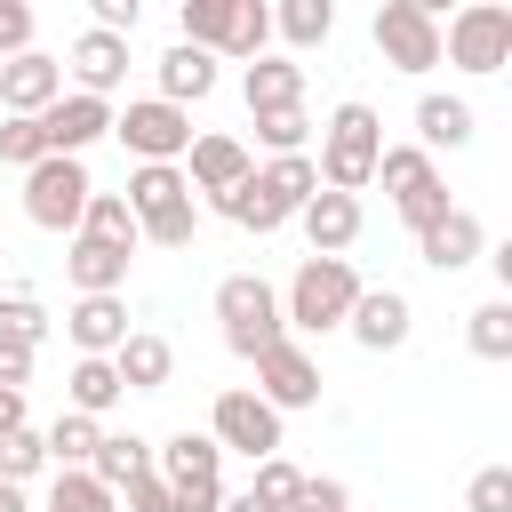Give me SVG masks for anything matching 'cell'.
<instances>
[{
  "instance_id": "e575fe53",
  "label": "cell",
  "mask_w": 512,
  "mask_h": 512,
  "mask_svg": "<svg viewBox=\"0 0 512 512\" xmlns=\"http://www.w3.org/2000/svg\"><path fill=\"white\" fill-rule=\"evenodd\" d=\"M112 400H120L112 360H80V368H72V416H104Z\"/></svg>"
},
{
  "instance_id": "ee69618b",
  "label": "cell",
  "mask_w": 512,
  "mask_h": 512,
  "mask_svg": "<svg viewBox=\"0 0 512 512\" xmlns=\"http://www.w3.org/2000/svg\"><path fill=\"white\" fill-rule=\"evenodd\" d=\"M392 208H400V224H408V232H432L456 200H448V184H424V192H408V200H392Z\"/></svg>"
},
{
  "instance_id": "44dd1931",
  "label": "cell",
  "mask_w": 512,
  "mask_h": 512,
  "mask_svg": "<svg viewBox=\"0 0 512 512\" xmlns=\"http://www.w3.org/2000/svg\"><path fill=\"white\" fill-rule=\"evenodd\" d=\"M248 112H256V120H264V112H304V64L256 56V64H248Z\"/></svg>"
},
{
  "instance_id": "ba28073f",
  "label": "cell",
  "mask_w": 512,
  "mask_h": 512,
  "mask_svg": "<svg viewBox=\"0 0 512 512\" xmlns=\"http://www.w3.org/2000/svg\"><path fill=\"white\" fill-rule=\"evenodd\" d=\"M376 48L392 72H432L440 64V16L424 0H384L376 8Z\"/></svg>"
},
{
  "instance_id": "6da1fadb",
  "label": "cell",
  "mask_w": 512,
  "mask_h": 512,
  "mask_svg": "<svg viewBox=\"0 0 512 512\" xmlns=\"http://www.w3.org/2000/svg\"><path fill=\"white\" fill-rule=\"evenodd\" d=\"M376 152H384V120H376L360 96H344V104L328 112V128H320V160H312V176H320L328 192H360V184L376 176Z\"/></svg>"
},
{
  "instance_id": "7dc6e473",
  "label": "cell",
  "mask_w": 512,
  "mask_h": 512,
  "mask_svg": "<svg viewBox=\"0 0 512 512\" xmlns=\"http://www.w3.org/2000/svg\"><path fill=\"white\" fill-rule=\"evenodd\" d=\"M120 496H128V512H184V504L160 488V472H144V480H136V488H120Z\"/></svg>"
},
{
  "instance_id": "f35d334b",
  "label": "cell",
  "mask_w": 512,
  "mask_h": 512,
  "mask_svg": "<svg viewBox=\"0 0 512 512\" xmlns=\"http://www.w3.org/2000/svg\"><path fill=\"white\" fill-rule=\"evenodd\" d=\"M0 336H8V344H40V336H48V312H40V296L8 288V296H0Z\"/></svg>"
},
{
  "instance_id": "30bf717a",
  "label": "cell",
  "mask_w": 512,
  "mask_h": 512,
  "mask_svg": "<svg viewBox=\"0 0 512 512\" xmlns=\"http://www.w3.org/2000/svg\"><path fill=\"white\" fill-rule=\"evenodd\" d=\"M256 400H264V408H312V400H320V360H312L296 336H280V344L256 360Z\"/></svg>"
},
{
  "instance_id": "7c38bea8",
  "label": "cell",
  "mask_w": 512,
  "mask_h": 512,
  "mask_svg": "<svg viewBox=\"0 0 512 512\" xmlns=\"http://www.w3.org/2000/svg\"><path fill=\"white\" fill-rule=\"evenodd\" d=\"M104 128H112V104H104V96H80V88L40 112V136H48V152H64V160H80Z\"/></svg>"
},
{
  "instance_id": "5b68a950",
  "label": "cell",
  "mask_w": 512,
  "mask_h": 512,
  "mask_svg": "<svg viewBox=\"0 0 512 512\" xmlns=\"http://www.w3.org/2000/svg\"><path fill=\"white\" fill-rule=\"evenodd\" d=\"M112 136L136 152V168H176V152H192V120L160 96H128V112H112Z\"/></svg>"
},
{
  "instance_id": "f6af8a7d",
  "label": "cell",
  "mask_w": 512,
  "mask_h": 512,
  "mask_svg": "<svg viewBox=\"0 0 512 512\" xmlns=\"http://www.w3.org/2000/svg\"><path fill=\"white\" fill-rule=\"evenodd\" d=\"M288 512H352V496H344V480L304 472V488H296V504H288Z\"/></svg>"
},
{
  "instance_id": "b9f144b4",
  "label": "cell",
  "mask_w": 512,
  "mask_h": 512,
  "mask_svg": "<svg viewBox=\"0 0 512 512\" xmlns=\"http://www.w3.org/2000/svg\"><path fill=\"white\" fill-rule=\"evenodd\" d=\"M464 512H512V464H480L464 480Z\"/></svg>"
},
{
  "instance_id": "83f0119b",
  "label": "cell",
  "mask_w": 512,
  "mask_h": 512,
  "mask_svg": "<svg viewBox=\"0 0 512 512\" xmlns=\"http://www.w3.org/2000/svg\"><path fill=\"white\" fill-rule=\"evenodd\" d=\"M256 176H264V192H272V200H280L288 216H296V208H304V200L320 192V176H312V152H280V160H264Z\"/></svg>"
},
{
  "instance_id": "e0dca14e",
  "label": "cell",
  "mask_w": 512,
  "mask_h": 512,
  "mask_svg": "<svg viewBox=\"0 0 512 512\" xmlns=\"http://www.w3.org/2000/svg\"><path fill=\"white\" fill-rule=\"evenodd\" d=\"M112 376H120V392H160L176 376V344L152 336V328H128L120 352H112Z\"/></svg>"
},
{
  "instance_id": "603a6c76",
  "label": "cell",
  "mask_w": 512,
  "mask_h": 512,
  "mask_svg": "<svg viewBox=\"0 0 512 512\" xmlns=\"http://www.w3.org/2000/svg\"><path fill=\"white\" fill-rule=\"evenodd\" d=\"M88 472L120 496V488H136V480L152 472V440H136V432H104V440H96V456H88Z\"/></svg>"
},
{
  "instance_id": "f907efd6",
  "label": "cell",
  "mask_w": 512,
  "mask_h": 512,
  "mask_svg": "<svg viewBox=\"0 0 512 512\" xmlns=\"http://www.w3.org/2000/svg\"><path fill=\"white\" fill-rule=\"evenodd\" d=\"M0 512H32V504H24V488H8V480H0Z\"/></svg>"
},
{
  "instance_id": "f1b7e54d",
  "label": "cell",
  "mask_w": 512,
  "mask_h": 512,
  "mask_svg": "<svg viewBox=\"0 0 512 512\" xmlns=\"http://www.w3.org/2000/svg\"><path fill=\"white\" fill-rule=\"evenodd\" d=\"M464 344H472L480 360H512V304H504V296L472 304V312H464Z\"/></svg>"
},
{
  "instance_id": "c3c4849f",
  "label": "cell",
  "mask_w": 512,
  "mask_h": 512,
  "mask_svg": "<svg viewBox=\"0 0 512 512\" xmlns=\"http://www.w3.org/2000/svg\"><path fill=\"white\" fill-rule=\"evenodd\" d=\"M24 376H32V344H8L0 336V392H24Z\"/></svg>"
},
{
  "instance_id": "52a82bcc",
  "label": "cell",
  "mask_w": 512,
  "mask_h": 512,
  "mask_svg": "<svg viewBox=\"0 0 512 512\" xmlns=\"http://www.w3.org/2000/svg\"><path fill=\"white\" fill-rule=\"evenodd\" d=\"M440 48H448V64H464V72H496V64L512 56V8H504V0L456 8L448 32H440Z\"/></svg>"
},
{
  "instance_id": "2e32d148",
  "label": "cell",
  "mask_w": 512,
  "mask_h": 512,
  "mask_svg": "<svg viewBox=\"0 0 512 512\" xmlns=\"http://www.w3.org/2000/svg\"><path fill=\"white\" fill-rule=\"evenodd\" d=\"M64 336L80 344V360H112L120 336H128V304H120V296H80V304L64 312Z\"/></svg>"
},
{
  "instance_id": "60d3db41",
  "label": "cell",
  "mask_w": 512,
  "mask_h": 512,
  "mask_svg": "<svg viewBox=\"0 0 512 512\" xmlns=\"http://www.w3.org/2000/svg\"><path fill=\"white\" fill-rule=\"evenodd\" d=\"M0 160H8V168H40V160H48L40 120H16V112H8V120H0Z\"/></svg>"
},
{
  "instance_id": "8d00e7d4",
  "label": "cell",
  "mask_w": 512,
  "mask_h": 512,
  "mask_svg": "<svg viewBox=\"0 0 512 512\" xmlns=\"http://www.w3.org/2000/svg\"><path fill=\"white\" fill-rule=\"evenodd\" d=\"M40 464H48V448H40V432H32V424L0 432V480H8V488H24V480H32Z\"/></svg>"
},
{
  "instance_id": "836d02e7",
  "label": "cell",
  "mask_w": 512,
  "mask_h": 512,
  "mask_svg": "<svg viewBox=\"0 0 512 512\" xmlns=\"http://www.w3.org/2000/svg\"><path fill=\"white\" fill-rule=\"evenodd\" d=\"M184 192H192V184H184V168H136L120 200H128V216H152L160 200H184Z\"/></svg>"
},
{
  "instance_id": "816d5d0a",
  "label": "cell",
  "mask_w": 512,
  "mask_h": 512,
  "mask_svg": "<svg viewBox=\"0 0 512 512\" xmlns=\"http://www.w3.org/2000/svg\"><path fill=\"white\" fill-rule=\"evenodd\" d=\"M216 512H264V504H256V496H224Z\"/></svg>"
},
{
  "instance_id": "ffe728a7",
  "label": "cell",
  "mask_w": 512,
  "mask_h": 512,
  "mask_svg": "<svg viewBox=\"0 0 512 512\" xmlns=\"http://www.w3.org/2000/svg\"><path fill=\"white\" fill-rule=\"evenodd\" d=\"M64 272H72L80 296H120V288H128V248H112V240H80V232H72Z\"/></svg>"
},
{
  "instance_id": "8fae6325",
  "label": "cell",
  "mask_w": 512,
  "mask_h": 512,
  "mask_svg": "<svg viewBox=\"0 0 512 512\" xmlns=\"http://www.w3.org/2000/svg\"><path fill=\"white\" fill-rule=\"evenodd\" d=\"M56 96H64V56L24 48V56H8V64H0V104H8L16 120H40Z\"/></svg>"
},
{
  "instance_id": "4dcf8cb0",
  "label": "cell",
  "mask_w": 512,
  "mask_h": 512,
  "mask_svg": "<svg viewBox=\"0 0 512 512\" xmlns=\"http://www.w3.org/2000/svg\"><path fill=\"white\" fill-rule=\"evenodd\" d=\"M80 240L136 248V216H128V200H120V192H88V208H80Z\"/></svg>"
},
{
  "instance_id": "d590c367",
  "label": "cell",
  "mask_w": 512,
  "mask_h": 512,
  "mask_svg": "<svg viewBox=\"0 0 512 512\" xmlns=\"http://www.w3.org/2000/svg\"><path fill=\"white\" fill-rule=\"evenodd\" d=\"M296 488H304V472H296L288 456H264V464H256V480H248V496H256L264 512H288V504H296Z\"/></svg>"
},
{
  "instance_id": "7a4b0ae2",
  "label": "cell",
  "mask_w": 512,
  "mask_h": 512,
  "mask_svg": "<svg viewBox=\"0 0 512 512\" xmlns=\"http://www.w3.org/2000/svg\"><path fill=\"white\" fill-rule=\"evenodd\" d=\"M352 304H360V272H352L344 256H304V264H296V280H288V296H280L288 328H304V336L344 328V312H352Z\"/></svg>"
},
{
  "instance_id": "1f68e13d",
  "label": "cell",
  "mask_w": 512,
  "mask_h": 512,
  "mask_svg": "<svg viewBox=\"0 0 512 512\" xmlns=\"http://www.w3.org/2000/svg\"><path fill=\"white\" fill-rule=\"evenodd\" d=\"M192 232H200L192 192H184V200H160L152 216H136V240H152V248H192Z\"/></svg>"
},
{
  "instance_id": "d6a6232c",
  "label": "cell",
  "mask_w": 512,
  "mask_h": 512,
  "mask_svg": "<svg viewBox=\"0 0 512 512\" xmlns=\"http://www.w3.org/2000/svg\"><path fill=\"white\" fill-rule=\"evenodd\" d=\"M48 512H120V496H112L96 472H56V488H48Z\"/></svg>"
},
{
  "instance_id": "681fc988",
  "label": "cell",
  "mask_w": 512,
  "mask_h": 512,
  "mask_svg": "<svg viewBox=\"0 0 512 512\" xmlns=\"http://www.w3.org/2000/svg\"><path fill=\"white\" fill-rule=\"evenodd\" d=\"M24 424V392H0V432H16Z\"/></svg>"
},
{
  "instance_id": "277c9868",
  "label": "cell",
  "mask_w": 512,
  "mask_h": 512,
  "mask_svg": "<svg viewBox=\"0 0 512 512\" xmlns=\"http://www.w3.org/2000/svg\"><path fill=\"white\" fill-rule=\"evenodd\" d=\"M152 472H160V488H168L184 512H216V504H224V448H216L208 432H192V424L152 448Z\"/></svg>"
},
{
  "instance_id": "3957f363",
  "label": "cell",
  "mask_w": 512,
  "mask_h": 512,
  "mask_svg": "<svg viewBox=\"0 0 512 512\" xmlns=\"http://www.w3.org/2000/svg\"><path fill=\"white\" fill-rule=\"evenodd\" d=\"M216 320H224V344H232L240 360H264V352L288 336V312H280L272 280H256V272L216 280Z\"/></svg>"
},
{
  "instance_id": "ab89813d",
  "label": "cell",
  "mask_w": 512,
  "mask_h": 512,
  "mask_svg": "<svg viewBox=\"0 0 512 512\" xmlns=\"http://www.w3.org/2000/svg\"><path fill=\"white\" fill-rule=\"evenodd\" d=\"M264 40H272V8H256V0H232V48L224 56H264Z\"/></svg>"
},
{
  "instance_id": "d6986e66",
  "label": "cell",
  "mask_w": 512,
  "mask_h": 512,
  "mask_svg": "<svg viewBox=\"0 0 512 512\" xmlns=\"http://www.w3.org/2000/svg\"><path fill=\"white\" fill-rule=\"evenodd\" d=\"M480 248H488V232H480V216H472V208H448L432 232H416V256H424L432 272H456V264H472Z\"/></svg>"
},
{
  "instance_id": "d4e9b609",
  "label": "cell",
  "mask_w": 512,
  "mask_h": 512,
  "mask_svg": "<svg viewBox=\"0 0 512 512\" xmlns=\"http://www.w3.org/2000/svg\"><path fill=\"white\" fill-rule=\"evenodd\" d=\"M96 440H104V424H96V416H72V408H64V416H56L48 432H40V448L56 456V472H88Z\"/></svg>"
},
{
  "instance_id": "4316f807",
  "label": "cell",
  "mask_w": 512,
  "mask_h": 512,
  "mask_svg": "<svg viewBox=\"0 0 512 512\" xmlns=\"http://www.w3.org/2000/svg\"><path fill=\"white\" fill-rule=\"evenodd\" d=\"M216 208H224L232 224H248V232H280V224H288V208H280V200L264 192V176H256V168H248V176H240V184H232V192H224Z\"/></svg>"
},
{
  "instance_id": "f546056e",
  "label": "cell",
  "mask_w": 512,
  "mask_h": 512,
  "mask_svg": "<svg viewBox=\"0 0 512 512\" xmlns=\"http://www.w3.org/2000/svg\"><path fill=\"white\" fill-rule=\"evenodd\" d=\"M184 48H200V56H216V48H232V0H184Z\"/></svg>"
},
{
  "instance_id": "8992f818",
  "label": "cell",
  "mask_w": 512,
  "mask_h": 512,
  "mask_svg": "<svg viewBox=\"0 0 512 512\" xmlns=\"http://www.w3.org/2000/svg\"><path fill=\"white\" fill-rule=\"evenodd\" d=\"M88 168L80 160H64V152H48L40 168H24V216L40 224V232H80V208H88Z\"/></svg>"
},
{
  "instance_id": "9c48e42d",
  "label": "cell",
  "mask_w": 512,
  "mask_h": 512,
  "mask_svg": "<svg viewBox=\"0 0 512 512\" xmlns=\"http://www.w3.org/2000/svg\"><path fill=\"white\" fill-rule=\"evenodd\" d=\"M208 440H216V448H240L248 464H264V456H280V408H264L256 392H216Z\"/></svg>"
},
{
  "instance_id": "5bb4252c",
  "label": "cell",
  "mask_w": 512,
  "mask_h": 512,
  "mask_svg": "<svg viewBox=\"0 0 512 512\" xmlns=\"http://www.w3.org/2000/svg\"><path fill=\"white\" fill-rule=\"evenodd\" d=\"M184 160H192V168H184V184H200V192H216V200L256 168V160H248V144H240V136H224V128L192 136V152H184Z\"/></svg>"
},
{
  "instance_id": "7bdbcfd3",
  "label": "cell",
  "mask_w": 512,
  "mask_h": 512,
  "mask_svg": "<svg viewBox=\"0 0 512 512\" xmlns=\"http://www.w3.org/2000/svg\"><path fill=\"white\" fill-rule=\"evenodd\" d=\"M304 136H312L304 112H264V120H256V144H264L272 160H280V152H304Z\"/></svg>"
},
{
  "instance_id": "cb8c5ba5",
  "label": "cell",
  "mask_w": 512,
  "mask_h": 512,
  "mask_svg": "<svg viewBox=\"0 0 512 512\" xmlns=\"http://www.w3.org/2000/svg\"><path fill=\"white\" fill-rule=\"evenodd\" d=\"M416 136H424V152H456L472 136V104L464 96H424L416 104Z\"/></svg>"
},
{
  "instance_id": "484cf974",
  "label": "cell",
  "mask_w": 512,
  "mask_h": 512,
  "mask_svg": "<svg viewBox=\"0 0 512 512\" xmlns=\"http://www.w3.org/2000/svg\"><path fill=\"white\" fill-rule=\"evenodd\" d=\"M376 176H384V192H392V200H408V192L440 184V168H432V152H424V144H384V152H376Z\"/></svg>"
},
{
  "instance_id": "4fadbf2b",
  "label": "cell",
  "mask_w": 512,
  "mask_h": 512,
  "mask_svg": "<svg viewBox=\"0 0 512 512\" xmlns=\"http://www.w3.org/2000/svg\"><path fill=\"white\" fill-rule=\"evenodd\" d=\"M296 224H304V240H312V256H344L352 240H360V200L352 192H312L304 208H296Z\"/></svg>"
},
{
  "instance_id": "bcb514c9",
  "label": "cell",
  "mask_w": 512,
  "mask_h": 512,
  "mask_svg": "<svg viewBox=\"0 0 512 512\" xmlns=\"http://www.w3.org/2000/svg\"><path fill=\"white\" fill-rule=\"evenodd\" d=\"M24 48H32V8L24 0H0V64L24 56Z\"/></svg>"
},
{
  "instance_id": "74e56055",
  "label": "cell",
  "mask_w": 512,
  "mask_h": 512,
  "mask_svg": "<svg viewBox=\"0 0 512 512\" xmlns=\"http://www.w3.org/2000/svg\"><path fill=\"white\" fill-rule=\"evenodd\" d=\"M280 32H288L296 48H320V40L336 32V8H328V0H288V8H280Z\"/></svg>"
},
{
  "instance_id": "9a60e30c",
  "label": "cell",
  "mask_w": 512,
  "mask_h": 512,
  "mask_svg": "<svg viewBox=\"0 0 512 512\" xmlns=\"http://www.w3.org/2000/svg\"><path fill=\"white\" fill-rule=\"evenodd\" d=\"M344 328L360 336V352H392V344H408V296L400 288H360Z\"/></svg>"
},
{
  "instance_id": "ac0fdd59",
  "label": "cell",
  "mask_w": 512,
  "mask_h": 512,
  "mask_svg": "<svg viewBox=\"0 0 512 512\" xmlns=\"http://www.w3.org/2000/svg\"><path fill=\"white\" fill-rule=\"evenodd\" d=\"M72 80H80V96H104L112 104V88H120V72H128V40H112V32H80L72 40V64H64Z\"/></svg>"
},
{
  "instance_id": "7402d4cb",
  "label": "cell",
  "mask_w": 512,
  "mask_h": 512,
  "mask_svg": "<svg viewBox=\"0 0 512 512\" xmlns=\"http://www.w3.org/2000/svg\"><path fill=\"white\" fill-rule=\"evenodd\" d=\"M208 88H216V56H200V48H184V40H176V48L160 56V104H176V112H184V104H200Z\"/></svg>"
}]
</instances>
